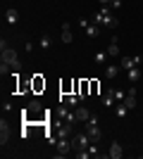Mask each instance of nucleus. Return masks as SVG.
<instances>
[{"mask_svg": "<svg viewBox=\"0 0 143 159\" xmlns=\"http://www.w3.org/2000/svg\"><path fill=\"white\" fill-rule=\"evenodd\" d=\"M95 24H100V26H107V29H117V19H115V14H112V7L105 5L100 7V12L93 17Z\"/></svg>", "mask_w": 143, "mask_h": 159, "instance_id": "obj_1", "label": "nucleus"}, {"mask_svg": "<svg viewBox=\"0 0 143 159\" xmlns=\"http://www.w3.org/2000/svg\"><path fill=\"white\" fill-rule=\"evenodd\" d=\"M0 62L7 66H12V71H19V55L14 48H5V50H0Z\"/></svg>", "mask_w": 143, "mask_h": 159, "instance_id": "obj_2", "label": "nucleus"}, {"mask_svg": "<svg viewBox=\"0 0 143 159\" xmlns=\"http://www.w3.org/2000/svg\"><path fill=\"white\" fill-rule=\"evenodd\" d=\"M69 140H72V150H74V152H83V150H88V145H91V138H88L86 131L76 133L74 138H69Z\"/></svg>", "mask_w": 143, "mask_h": 159, "instance_id": "obj_3", "label": "nucleus"}, {"mask_svg": "<svg viewBox=\"0 0 143 159\" xmlns=\"http://www.w3.org/2000/svg\"><path fill=\"white\" fill-rule=\"evenodd\" d=\"M83 131L88 133L91 143H98V140L102 138V133H100V126H98V119H93V116H91V119L86 121V128H83Z\"/></svg>", "mask_w": 143, "mask_h": 159, "instance_id": "obj_4", "label": "nucleus"}, {"mask_svg": "<svg viewBox=\"0 0 143 159\" xmlns=\"http://www.w3.org/2000/svg\"><path fill=\"white\" fill-rule=\"evenodd\" d=\"M10 138H12V128H10V124L2 119L0 121V145L5 147L7 143H10Z\"/></svg>", "mask_w": 143, "mask_h": 159, "instance_id": "obj_5", "label": "nucleus"}, {"mask_svg": "<svg viewBox=\"0 0 143 159\" xmlns=\"http://www.w3.org/2000/svg\"><path fill=\"white\" fill-rule=\"evenodd\" d=\"M74 152L72 150V140L69 138H57V157H64V154Z\"/></svg>", "mask_w": 143, "mask_h": 159, "instance_id": "obj_6", "label": "nucleus"}, {"mask_svg": "<svg viewBox=\"0 0 143 159\" xmlns=\"http://www.w3.org/2000/svg\"><path fill=\"white\" fill-rule=\"evenodd\" d=\"M31 88H34V95H38V93L45 90V79H43V74H34V76H31Z\"/></svg>", "mask_w": 143, "mask_h": 159, "instance_id": "obj_7", "label": "nucleus"}, {"mask_svg": "<svg viewBox=\"0 0 143 159\" xmlns=\"http://www.w3.org/2000/svg\"><path fill=\"white\" fill-rule=\"evenodd\" d=\"M91 95V79H79V98L81 102Z\"/></svg>", "mask_w": 143, "mask_h": 159, "instance_id": "obj_8", "label": "nucleus"}, {"mask_svg": "<svg viewBox=\"0 0 143 159\" xmlns=\"http://www.w3.org/2000/svg\"><path fill=\"white\" fill-rule=\"evenodd\" d=\"M124 107H126V109H134V107H136V88H134V86L126 90V98H124Z\"/></svg>", "mask_w": 143, "mask_h": 159, "instance_id": "obj_9", "label": "nucleus"}, {"mask_svg": "<svg viewBox=\"0 0 143 159\" xmlns=\"http://www.w3.org/2000/svg\"><path fill=\"white\" fill-rule=\"evenodd\" d=\"M69 93H74V79L60 81V95H69Z\"/></svg>", "mask_w": 143, "mask_h": 159, "instance_id": "obj_10", "label": "nucleus"}, {"mask_svg": "<svg viewBox=\"0 0 143 159\" xmlns=\"http://www.w3.org/2000/svg\"><path fill=\"white\" fill-rule=\"evenodd\" d=\"M122 154H124V152H122V145L115 140V143L110 145V150H107V157H110V159H119Z\"/></svg>", "mask_w": 143, "mask_h": 159, "instance_id": "obj_11", "label": "nucleus"}, {"mask_svg": "<svg viewBox=\"0 0 143 159\" xmlns=\"http://www.w3.org/2000/svg\"><path fill=\"white\" fill-rule=\"evenodd\" d=\"M5 21H7V24H17V21H19V10L10 7V10L5 12Z\"/></svg>", "mask_w": 143, "mask_h": 159, "instance_id": "obj_12", "label": "nucleus"}, {"mask_svg": "<svg viewBox=\"0 0 143 159\" xmlns=\"http://www.w3.org/2000/svg\"><path fill=\"white\" fill-rule=\"evenodd\" d=\"M107 55H110V57H117V55H119V43H117V36H112V38H110Z\"/></svg>", "mask_w": 143, "mask_h": 159, "instance_id": "obj_13", "label": "nucleus"}, {"mask_svg": "<svg viewBox=\"0 0 143 159\" xmlns=\"http://www.w3.org/2000/svg\"><path fill=\"white\" fill-rule=\"evenodd\" d=\"M98 33H100V24H95V21L91 19V24L86 26V36H88V38H95Z\"/></svg>", "mask_w": 143, "mask_h": 159, "instance_id": "obj_14", "label": "nucleus"}, {"mask_svg": "<svg viewBox=\"0 0 143 159\" xmlns=\"http://www.w3.org/2000/svg\"><path fill=\"white\" fill-rule=\"evenodd\" d=\"M76 119L86 124V121L91 119V112H88V109H86V107H83V105H81V107H76Z\"/></svg>", "mask_w": 143, "mask_h": 159, "instance_id": "obj_15", "label": "nucleus"}, {"mask_svg": "<svg viewBox=\"0 0 143 159\" xmlns=\"http://www.w3.org/2000/svg\"><path fill=\"white\" fill-rule=\"evenodd\" d=\"M119 66H122L124 71H129V69H134V66H136V62H134V57H124V60L119 62Z\"/></svg>", "mask_w": 143, "mask_h": 159, "instance_id": "obj_16", "label": "nucleus"}, {"mask_svg": "<svg viewBox=\"0 0 143 159\" xmlns=\"http://www.w3.org/2000/svg\"><path fill=\"white\" fill-rule=\"evenodd\" d=\"M126 79H129L131 83H136V81L141 79V71H138V66H134V69H129V71H126Z\"/></svg>", "mask_w": 143, "mask_h": 159, "instance_id": "obj_17", "label": "nucleus"}, {"mask_svg": "<svg viewBox=\"0 0 143 159\" xmlns=\"http://www.w3.org/2000/svg\"><path fill=\"white\" fill-rule=\"evenodd\" d=\"M117 74H119V64H110L107 69H105V76H107V79H115Z\"/></svg>", "mask_w": 143, "mask_h": 159, "instance_id": "obj_18", "label": "nucleus"}, {"mask_svg": "<svg viewBox=\"0 0 143 159\" xmlns=\"http://www.w3.org/2000/svg\"><path fill=\"white\" fill-rule=\"evenodd\" d=\"M117 116H119V119H122V116H126V114H129V109H126V107H124V102H117Z\"/></svg>", "mask_w": 143, "mask_h": 159, "instance_id": "obj_19", "label": "nucleus"}, {"mask_svg": "<svg viewBox=\"0 0 143 159\" xmlns=\"http://www.w3.org/2000/svg\"><path fill=\"white\" fill-rule=\"evenodd\" d=\"M72 40H74V36H72V29H64V31H62V43H72Z\"/></svg>", "mask_w": 143, "mask_h": 159, "instance_id": "obj_20", "label": "nucleus"}, {"mask_svg": "<svg viewBox=\"0 0 143 159\" xmlns=\"http://www.w3.org/2000/svg\"><path fill=\"white\" fill-rule=\"evenodd\" d=\"M115 102H117V100L112 98V93H110V90H107V95L102 98V105H105V107H112V105H115Z\"/></svg>", "mask_w": 143, "mask_h": 159, "instance_id": "obj_21", "label": "nucleus"}, {"mask_svg": "<svg viewBox=\"0 0 143 159\" xmlns=\"http://www.w3.org/2000/svg\"><path fill=\"white\" fill-rule=\"evenodd\" d=\"M107 57H110L107 52H98V55L93 57V60H95V64H105V60H107Z\"/></svg>", "mask_w": 143, "mask_h": 159, "instance_id": "obj_22", "label": "nucleus"}, {"mask_svg": "<svg viewBox=\"0 0 143 159\" xmlns=\"http://www.w3.org/2000/svg\"><path fill=\"white\" fill-rule=\"evenodd\" d=\"M98 90H100V81L91 79V95H98Z\"/></svg>", "mask_w": 143, "mask_h": 159, "instance_id": "obj_23", "label": "nucleus"}, {"mask_svg": "<svg viewBox=\"0 0 143 159\" xmlns=\"http://www.w3.org/2000/svg\"><path fill=\"white\" fill-rule=\"evenodd\" d=\"M110 93H112V98L117 102H124V98H126V93H122V90H110Z\"/></svg>", "mask_w": 143, "mask_h": 159, "instance_id": "obj_24", "label": "nucleus"}, {"mask_svg": "<svg viewBox=\"0 0 143 159\" xmlns=\"http://www.w3.org/2000/svg\"><path fill=\"white\" fill-rule=\"evenodd\" d=\"M41 48H43V50L50 48V36H43V38H41Z\"/></svg>", "mask_w": 143, "mask_h": 159, "instance_id": "obj_25", "label": "nucleus"}, {"mask_svg": "<svg viewBox=\"0 0 143 159\" xmlns=\"http://www.w3.org/2000/svg\"><path fill=\"white\" fill-rule=\"evenodd\" d=\"M110 7H112V10H119V7H122V0H112V2H110Z\"/></svg>", "mask_w": 143, "mask_h": 159, "instance_id": "obj_26", "label": "nucleus"}, {"mask_svg": "<svg viewBox=\"0 0 143 159\" xmlns=\"http://www.w3.org/2000/svg\"><path fill=\"white\" fill-rule=\"evenodd\" d=\"M88 24H91V19H83V17H81V19H79V26H81V29H86V26H88Z\"/></svg>", "mask_w": 143, "mask_h": 159, "instance_id": "obj_27", "label": "nucleus"}, {"mask_svg": "<svg viewBox=\"0 0 143 159\" xmlns=\"http://www.w3.org/2000/svg\"><path fill=\"white\" fill-rule=\"evenodd\" d=\"M2 112H12V102H2Z\"/></svg>", "mask_w": 143, "mask_h": 159, "instance_id": "obj_28", "label": "nucleus"}, {"mask_svg": "<svg viewBox=\"0 0 143 159\" xmlns=\"http://www.w3.org/2000/svg\"><path fill=\"white\" fill-rule=\"evenodd\" d=\"M112 0H100V7H105V5H110Z\"/></svg>", "mask_w": 143, "mask_h": 159, "instance_id": "obj_29", "label": "nucleus"}]
</instances>
